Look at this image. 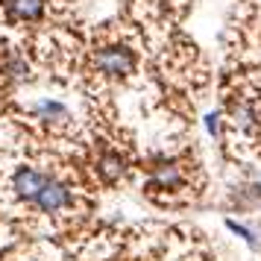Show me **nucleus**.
I'll use <instances>...</instances> for the list:
<instances>
[{
	"label": "nucleus",
	"instance_id": "obj_10",
	"mask_svg": "<svg viewBox=\"0 0 261 261\" xmlns=\"http://www.w3.org/2000/svg\"><path fill=\"white\" fill-rule=\"evenodd\" d=\"M205 126H208V132H212V135H220V118H217V115H208Z\"/></svg>",
	"mask_w": 261,
	"mask_h": 261
},
{
	"label": "nucleus",
	"instance_id": "obj_9",
	"mask_svg": "<svg viewBox=\"0 0 261 261\" xmlns=\"http://www.w3.org/2000/svg\"><path fill=\"white\" fill-rule=\"evenodd\" d=\"M226 229H229V232H235L238 238H244L249 247H255V235H252V229H247V226L235 223V220H226Z\"/></svg>",
	"mask_w": 261,
	"mask_h": 261
},
{
	"label": "nucleus",
	"instance_id": "obj_5",
	"mask_svg": "<svg viewBox=\"0 0 261 261\" xmlns=\"http://www.w3.org/2000/svg\"><path fill=\"white\" fill-rule=\"evenodd\" d=\"M33 115L41 123H47V126H68L71 123V112L59 100H38L36 106H33Z\"/></svg>",
	"mask_w": 261,
	"mask_h": 261
},
{
	"label": "nucleus",
	"instance_id": "obj_3",
	"mask_svg": "<svg viewBox=\"0 0 261 261\" xmlns=\"http://www.w3.org/2000/svg\"><path fill=\"white\" fill-rule=\"evenodd\" d=\"M47 179H50V173H44V170H38V167H33V165H21L12 173V179H9V188H12V194L21 202H30V205H33L36 197H38V191L44 188Z\"/></svg>",
	"mask_w": 261,
	"mask_h": 261
},
{
	"label": "nucleus",
	"instance_id": "obj_1",
	"mask_svg": "<svg viewBox=\"0 0 261 261\" xmlns=\"http://www.w3.org/2000/svg\"><path fill=\"white\" fill-rule=\"evenodd\" d=\"M135 68H138V56L129 44L112 41L94 50V71L106 80H126L129 73H135Z\"/></svg>",
	"mask_w": 261,
	"mask_h": 261
},
{
	"label": "nucleus",
	"instance_id": "obj_7",
	"mask_svg": "<svg viewBox=\"0 0 261 261\" xmlns=\"http://www.w3.org/2000/svg\"><path fill=\"white\" fill-rule=\"evenodd\" d=\"M123 170H126V162H123V155L115 153V150H106V153L97 159V173L106 179V182H118L123 176Z\"/></svg>",
	"mask_w": 261,
	"mask_h": 261
},
{
	"label": "nucleus",
	"instance_id": "obj_8",
	"mask_svg": "<svg viewBox=\"0 0 261 261\" xmlns=\"http://www.w3.org/2000/svg\"><path fill=\"white\" fill-rule=\"evenodd\" d=\"M0 71L6 73L9 80L21 83V80L30 76V65H27V59L21 56V53H6V59L0 62Z\"/></svg>",
	"mask_w": 261,
	"mask_h": 261
},
{
	"label": "nucleus",
	"instance_id": "obj_2",
	"mask_svg": "<svg viewBox=\"0 0 261 261\" xmlns=\"http://www.w3.org/2000/svg\"><path fill=\"white\" fill-rule=\"evenodd\" d=\"M71 205H73V188L65 179H56V176H50L44 182V188L38 191L36 202H33V208L41 214H62Z\"/></svg>",
	"mask_w": 261,
	"mask_h": 261
},
{
	"label": "nucleus",
	"instance_id": "obj_4",
	"mask_svg": "<svg viewBox=\"0 0 261 261\" xmlns=\"http://www.w3.org/2000/svg\"><path fill=\"white\" fill-rule=\"evenodd\" d=\"M150 185L155 191H179L185 188V170L182 165L176 162H162L159 167H153V173H150Z\"/></svg>",
	"mask_w": 261,
	"mask_h": 261
},
{
	"label": "nucleus",
	"instance_id": "obj_6",
	"mask_svg": "<svg viewBox=\"0 0 261 261\" xmlns=\"http://www.w3.org/2000/svg\"><path fill=\"white\" fill-rule=\"evenodd\" d=\"M44 9H47V0H6L9 18H12V21H21V24L41 21Z\"/></svg>",
	"mask_w": 261,
	"mask_h": 261
}]
</instances>
